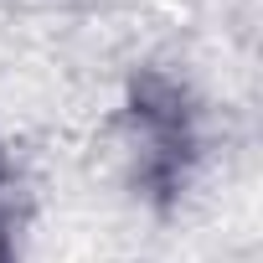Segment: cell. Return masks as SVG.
Listing matches in <instances>:
<instances>
[{
  "label": "cell",
  "mask_w": 263,
  "mask_h": 263,
  "mask_svg": "<svg viewBox=\"0 0 263 263\" xmlns=\"http://www.w3.org/2000/svg\"><path fill=\"white\" fill-rule=\"evenodd\" d=\"M0 263H16V248H11V232H6V222H0Z\"/></svg>",
  "instance_id": "2"
},
{
  "label": "cell",
  "mask_w": 263,
  "mask_h": 263,
  "mask_svg": "<svg viewBox=\"0 0 263 263\" xmlns=\"http://www.w3.org/2000/svg\"><path fill=\"white\" fill-rule=\"evenodd\" d=\"M124 124H129V150H135V186L155 206H171L191 186L201 155L196 108L186 88L165 72H140L124 98Z\"/></svg>",
  "instance_id": "1"
}]
</instances>
